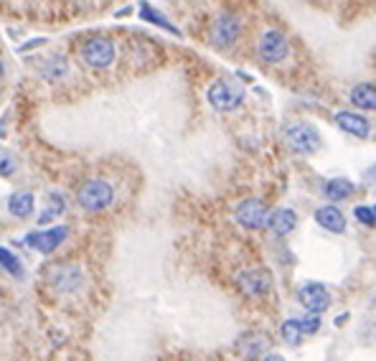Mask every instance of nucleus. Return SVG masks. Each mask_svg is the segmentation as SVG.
I'll use <instances>...</instances> for the list:
<instances>
[{
	"label": "nucleus",
	"instance_id": "obj_1",
	"mask_svg": "<svg viewBox=\"0 0 376 361\" xmlns=\"http://www.w3.org/2000/svg\"><path fill=\"white\" fill-rule=\"evenodd\" d=\"M244 97H247V89L234 79H216L206 89V100L216 113H234L244 105Z\"/></svg>",
	"mask_w": 376,
	"mask_h": 361
},
{
	"label": "nucleus",
	"instance_id": "obj_2",
	"mask_svg": "<svg viewBox=\"0 0 376 361\" xmlns=\"http://www.w3.org/2000/svg\"><path fill=\"white\" fill-rule=\"evenodd\" d=\"M76 201L86 214H99L110 209L115 201V186L105 178H89L76 191Z\"/></svg>",
	"mask_w": 376,
	"mask_h": 361
},
{
	"label": "nucleus",
	"instance_id": "obj_3",
	"mask_svg": "<svg viewBox=\"0 0 376 361\" xmlns=\"http://www.w3.org/2000/svg\"><path fill=\"white\" fill-rule=\"evenodd\" d=\"M81 62L89 69H110L115 64V57H118V49H115V41L110 36H89L84 38V44L79 49Z\"/></svg>",
	"mask_w": 376,
	"mask_h": 361
},
{
	"label": "nucleus",
	"instance_id": "obj_4",
	"mask_svg": "<svg viewBox=\"0 0 376 361\" xmlns=\"http://www.w3.org/2000/svg\"><path fill=\"white\" fill-rule=\"evenodd\" d=\"M285 140L292 145L295 153L300 156H313L323 148V137L318 132V127H313L310 122H295L285 127Z\"/></svg>",
	"mask_w": 376,
	"mask_h": 361
},
{
	"label": "nucleus",
	"instance_id": "obj_5",
	"mask_svg": "<svg viewBox=\"0 0 376 361\" xmlns=\"http://www.w3.org/2000/svg\"><path fill=\"white\" fill-rule=\"evenodd\" d=\"M257 57L265 64H283L285 59L290 57V41L278 28H267V31L259 33Z\"/></svg>",
	"mask_w": 376,
	"mask_h": 361
},
{
	"label": "nucleus",
	"instance_id": "obj_6",
	"mask_svg": "<svg viewBox=\"0 0 376 361\" xmlns=\"http://www.w3.org/2000/svg\"><path fill=\"white\" fill-rule=\"evenodd\" d=\"M241 28H244V23H241L239 16H234V13H222V16L211 23V33H209L211 46H216V49H229V46H234L241 36Z\"/></svg>",
	"mask_w": 376,
	"mask_h": 361
},
{
	"label": "nucleus",
	"instance_id": "obj_7",
	"mask_svg": "<svg viewBox=\"0 0 376 361\" xmlns=\"http://www.w3.org/2000/svg\"><path fill=\"white\" fill-rule=\"evenodd\" d=\"M237 287H239L241 295L247 298H267L275 287V280H272V273L265 268H252L244 270V273L237 277Z\"/></svg>",
	"mask_w": 376,
	"mask_h": 361
},
{
	"label": "nucleus",
	"instance_id": "obj_8",
	"mask_svg": "<svg viewBox=\"0 0 376 361\" xmlns=\"http://www.w3.org/2000/svg\"><path fill=\"white\" fill-rule=\"evenodd\" d=\"M46 282L56 293H76L84 282V273L76 265H54L46 273Z\"/></svg>",
	"mask_w": 376,
	"mask_h": 361
},
{
	"label": "nucleus",
	"instance_id": "obj_9",
	"mask_svg": "<svg viewBox=\"0 0 376 361\" xmlns=\"http://www.w3.org/2000/svg\"><path fill=\"white\" fill-rule=\"evenodd\" d=\"M267 214H270V209L265 206V201H259V199H244V201H239L234 209L237 224L249 231L265 229Z\"/></svg>",
	"mask_w": 376,
	"mask_h": 361
},
{
	"label": "nucleus",
	"instance_id": "obj_10",
	"mask_svg": "<svg viewBox=\"0 0 376 361\" xmlns=\"http://www.w3.org/2000/svg\"><path fill=\"white\" fill-rule=\"evenodd\" d=\"M297 303H300L308 313L321 316V313H326L328 308H331L334 298H331V290H328L326 285H321V282H305V285H300V290H297Z\"/></svg>",
	"mask_w": 376,
	"mask_h": 361
},
{
	"label": "nucleus",
	"instance_id": "obj_11",
	"mask_svg": "<svg viewBox=\"0 0 376 361\" xmlns=\"http://www.w3.org/2000/svg\"><path fill=\"white\" fill-rule=\"evenodd\" d=\"M67 237H69V227L59 224V227H51V229L31 231L23 242L31 249H36V252H41V255H51V252H56V249L67 242Z\"/></svg>",
	"mask_w": 376,
	"mask_h": 361
},
{
	"label": "nucleus",
	"instance_id": "obj_12",
	"mask_svg": "<svg viewBox=\"0 0 376 361\" xmlns=\"http://www.w3.org/2000/svg\"><path fill=\"white\" fill-rule=\"evenodd\" d=\"M315 222H318L321 229L331 231V234H343V231L348 229L346 214L341 212L336 204H326V206H321V209H315Z\"/></svg>",
	"mask_w": 376,
	"mask_h": 361
},
{
	"label": "nucleus",
	"instance_id": "obj_13",
	"mask_svg": "<svg viewBox=\"0 0 376 361\" xmlns=\"http://www.w3.org/2000/svg\"><path fill=\"white\" fill-rule=\"evenodd\" d=\"M336 125H338L341 130L348 132V135L358 137V140H366L371 137V122L364 118V115H356V113H336Z\"/></svg>",
	"mask_w": 376,
	"mask_h": 361
},
{
	"label": "nucleus",
	"instance_id": "obj_14",
	"mask_svg": "<svg viewBox=\"0 0 376 361\" xmlns=\"http://www.w3.org/2000/svg\"><path fill=\"white\" fill-rule=\"evenodd\" d=\"M265 224L270 227V231L275 237H287L297 227V214L292 209H275L272 214H267Z\"/></svg>",
	"mask_w": 376,
	"mask_h": 361
},
{
	"label": "nucleus",
	"instance_id": "obj_15",
	"mask_svg": "<svg viewBox=\"0 0 376 361\" xmlns=\"http://www.w3.org/2000/svg\"><path fill=\"white\" fill-rule=\"evenodd\" d=\"M38 74L43 76L46 81H59L69 74V62L67 57L62 54H49V57L43 59L41 67H38Z\"/></svg>",
	"mask_w": 376,
	"mask_h": 361
},
{
	"label": "nucleus",
	"instance_id": "obj_16",
	"mask_svg": "<svg viewBox=\"0 0 376 361\" xmlns=\"http://www.w3.org/2000/svg\"><path fill=\"white\" fill-rule=\"evenodd\" d=\"M33 209H36V199H33L31 191H16V193H11V199H8V212H11L13 217L28 219L33 214Z\"/></svg>",
	"mask_w": 376,
	"mask_h": 361
},
{
	"label": "nucleus",
	"instance_id": "obj_17",
	"mask_svg": "<svg viewBox=\"0 0 376 361\" xmlns=\"http://www.w3.org/2000/svg\"><path fill=\"white\" fill-rule=\"evenodd\" d=\"M351 105L358 107V110H376V92L371 81H361L351 89Z\"/></svg>",
	"mask_w": 376,
	"mask_h": 361
},
{
	"label": "nucleus",
	"instance_id": "obj_18",
	"mask_svg": "<svg viewBox=\"0 0 376 361\" xmlns=\"http://www.w3.org/2000/svg\"><path fill=\"white\" fill-rule=\"evenodd\" d=\"M270 346H272L270 338H267L265 333H257V331L239 341V349L244 356H265L267 351H270Z\"/></svg>",
	"mask_w": 376,
	"mask_h": 361
},
{
	"label": "nucleus",
	"instance_id": "obj_19",
	"mask_svg": "<svg viewBox=\"0 0 376 361\" xmlns=\"http://www.w3.org/2000/svg\"><path fill=\"white\" fill-rule=\"evenodd\" d=\"M323 191H326L328 201H334V204H338V201H346L353 196V183L348 178H331L326 180V186H323Z\"/></svg>",
	"mask_w": 376,
	"mask_h": 361
},
{
	"label": "nucleus",
	"instance_id": "obj_20",
	"mask_svg": "<svg viewBox=\"0 0 376 361\" xmlns=\"http://www.w3.org/2000/svg\"><path fill=\"white\" fill-rule=\"evenodd\" d=\"M140 18L145 21V23H153V25H158V28H166L168 33H173V36H181V31L176 28V25L171 23V21L163 16V13H158L155 11L150 3H142V8H140Z\"/></svg>",
	"mask_w": 376,
	"mask_h": 361
},
{
	"label": "nucleus",
	"instance_id": "obj_21",
	"mask_svg": "<svg viewBox=\"0 0 376 361\" xmlns=\"http://www.w3.org/2000/svg\"><path fill=\"white\" fill-rule=\"evenodd\" d=\"M280 336H283V341L287 343V346H300L302 336H305L300 328V321H295V318L285 321V323L280 326Z\"/></svg>",
	"mask_w": 376,
	"mask_h": 361
},
{
	"label": "nucleus",
	"instance_id": "obj_22",
	"mask_svg": "<svg viewBox=\"0 0 376 361\" xmlns=\"http://www.w3.org/2000/svg\"><path fill=\"white\" fill-rule=\"evenodd\" d=\"M0 268L8 270V273L13 275V277H23V262L18 260V257L13 255L11 249L6 247H0Z\"/></svg>",
	"mask_w": 376,
	"mask_h": 361
},
{
	"label": "nucleus",
	"instance_id": "obj_23",
	"mask_svg": "<svg viewBox=\"0 0 376 361\" xmlns=\"http://www.w3.org/2000/svg\"><path fill=\"white\" fill-rule=\"evenodd\" d=\"M49 201H51V204H49V212H43L41 217H38V227L49 224V222H51L54 217H59V214L67 212V204H64V199L59 196V193H51Z\"/></svg>",
	"mask_w": 376,
	"mask_h": 361
},
{
	"label": "nucleus",
	"instance_id": "obj_24",
	"mask_svg": "<svg viewBox=\"0 0 376 361\" xmlns=\"http://www.w3.org/2000/svg\"><path fill=\"white\" fill-rule=\"evenodd\" d=\"M353 214H356V219H358V222H361V224H364V227H369V229H374V224H376L374 206L361 204V206H356V209H353Z\"/></svg>",
	"mask_w": 376,
	"mask_h": 361
},
{
	"label": "nucleus",
	"instance_id": "obj_25",
	"mask_svg": "<svg viewBox=\"0 0 376 361\" xmlns=\"http://www.w3.org/2000/svg\"><path fill=\"white\" fill-rule=\"evenodd\" d=\"M18 171V161L11 153H0V178H11Z\"/></svg>",
	"mask_w": 376,
	"mask_h": 361
},
{
	"label": "nucleus",
	"instance_id": "obj_26",
	"mask_svg": "<svg viewBox=\"0 0 376 361\" xmlns=\"http://www.w3.org/2000/svg\"><path fill=\"white\" fill-rule=\"evenodd\" d=\"M300 328H302V333H315V331L321 328V318L315 316V313H310L308 318H302L300 321Z\"/></svg>",
	"mask_w": 376,
	"mask_h": 361
},
{
	"label": "nucleus",
	"instance_id": "obj_27",
	"mask_svg": "<svg viewBox=\"0 0 376 361\" xmlns=\"http://www.w3.org/2000/svg\"><path fill=\"white\" fill-rule=\"evenodd\" d=\"M3 79H6V62L0 59V84H3Z\"/></svg>",
	"mask_w": 376,
	"mask_h": 361
},
{
	"label": "nucleus",
	"instance_id": "obj_28",
	"mask_svg": "<svg viewBox=\"0 0 376 361\" xmlns=\"http://www.w3.org/2000/svg\"><path fill=\"white\" fill-rule=\"evenodd\" d=\"M346 321H348V316H338V318H336V326H343Z\"/></svg>",
	"mask_w": 376,
	"mask_h": 361
}]
</instances>
